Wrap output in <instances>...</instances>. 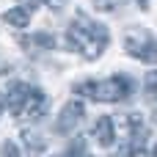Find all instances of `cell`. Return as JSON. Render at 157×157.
I'll return each instance as SVG.
<instances>
[{"label":"cell","instance_id":"cell-10","mask_svg":"<svg viewBox=\"0 0 157 157\" xmlns=\"http://www.w3.org/2000/svg\"><path fill=\"white\" fill-rule=\"evenodd\" d=\"M144 94H146L152 102H157V72H149V75L144 77Z\"/></svg>","mask_w":157,"mask_h":157},{"label":"cell","instance_id":"cell-18","mask_svg":"<svg viewBox=\"0 0 157 157\" xmlns=\"http://www.w3.org/2000/svg\"><path fill=\"white\" fill-rule=\"evenodd\" d=\"M152 157H157V144H155V152H152Z\"/></svg>","mask_w":157,"mask_h":157},{"label":"cell","instance_id":"cell-16","mask_svg":"<svg viewBox=\"0 0 157 157\" xmlns=\"http://www.w3.org/2000/svg\"><path fill=\"white\" fill-rule=\"evenodd\" d=\"M3 110H6V94L0 91V116H3Z\"/></svg>","mask_w":157,"mask_h":157},{"label":"cell","instance_id":"cell-15","mask_svg":"<svg viewBox=\"0 0 157 157\" xmlns=\"http://www.w3.org/2000/svg\"><path fill=\"white\" fill-rule=\"evenodd\" d=\"M41 3H47L50 8H63L66 6V0H41Z\"/></svg>","mask_w":157,"mask_h":157},{"label":"cell","instance_id":"cell-17","mask_svg":"<svg viewBox=\"0 0 157 157\" xmlns=\"http://www.w3.org/2000/svg\"><path fill=\"white\" fill-rule=\"evenodd\" d=\"M141 3V8H149V0H138Z\"/></svg>","mask_w":157,"mask_h":157},{"label":"cell","instance_id":"cell-7","mask_svg":"<svg viewBox=\"0 0 157 157\" xmlns=\"http://www.w3.org/2000/svg\"><path fill=\"white\" fill-rule=\"evenodd\" d=\"M28 91H30V86H25V83H11V86H8V91H3V94H6V105H8V110H11V113H17V110H19V105L25 102Z\"/></svg>","mask_w":157,"mask_h":157},{"label":"cell","instance_id":"cell-4","mask_svg":"<svg viewBox=\"0 0 157 157\" xmlns=\"http://www.w3.org/2000/svg\"><path fill=\"white\" fill-rule=\"evenodd\" d=\"M47 105H50L47 94H44V91H39V88H30V91H28V97H25V102L19 105V110H17L14 116H17V119H22V121H39V119L47 113Z\"/></svg>","mask_w":157,"mask_h":157},{"label":"cell","instance_id":"cell-14","mask_svg":"<svg viewBox=\"0 0 157 157\" xmlns=\"http://www.w3.org/2000/svg\"><path fill=\"white\" fill-rule=\"evenodd\" d=\"M39 3H41V0H22V8H25V11H30V14H33V8H36V6H39Z\"/></svg>","mask_w":157,"mask_h":157},{"label":"cell","instance_id":"cell-19","mask_svg":"<svg viewBox=\"0 0 157 157\" xmlns=\"http://www.w3.org/2000/svg\"><path fill=\"white\" fill-rule=\"evenodd\" d=\"M83 157H91V155H83Z\"/></svg>","mask_w":157,"mask_h":157},{"label":"cell","instance_id":"cell-11","mask_svg":"<svg viewBox=\"0 0 157 157\" xmlns=\"http://www.w3.org/2000/svg\"><path fill=\"white\" fill-rule=\"evenodd\" d=\"M33 41H36V44H41V47H50V50L55 47V39H52V36H47V33H36V36H33Z\"/></svg>","mask_w":157,"mask_h":157},{"label":"cell","instance_id":"cell-8","mask_svg":"<svg viewBox=\"0 0 157 157\" xmlns=\"http://www.w3.org/2000/svg\"><path fill=\"white\" fill-rule=\"evenodd\" d=\"M3 22H6V25H14V28H25V25L30 22V11H25L22 6L8 8V11L3 14Z\"/></svg>","mask_w":157,"mask_h":157},{"label":"cell","instance_id":"cell-3","mask_svg":"<svg viewBox=\"0 0 157 157\" xmlns=\"http://www.w3.org/2000/svg\"><path fill=\"white\" fill-rule=\"evenodd\" d=\"M124 50L144 63H157V39L146 30H130L124 39Z\"/></svg>","mask_w":157,"mask_h":157},{"label":"cell","instance_id":"cell-6","mask_svg":"<svg viewBox=\"0 0 157 157\" xmlns=\"http://www.w3.org/2000/svg\"><path fill=\"white\" fill-rule=\"evenodd\" d=\"M94 138L99 146H113V138H116V127H113V119L110 116H99L94 121Z\"/></svg>","mask_w":157,"mask_h":157},{"label":"cell","instance_id":"cell-12","mask_svg":"<svg viewBox=\"0 0 157 157\" xmlns=\"http://www.w3.org/2000/svg\"><path fill=\"white\" fill-rule=\"evenodd\" d=\"M3 157H19V149H17V144L6 141V144H3Z\"/></svg>","mask_w":157,"mask_h":157},{"label":"cell","instance_id":"cell-9","mask_svg":"<svg viewBox=\"0 0 157 157\" xmlns=\"http://www.w3.org/2000/svg\"><path fill=\"white\" fill-rule=\"evenodd\" d=\"M22 138H25V149H28L30 157H39L44 152V141H41L36 132H22Z\"/></svg>","mask_w":157,"mask_h":157},{"label":"cell","instance_id":"cell-5","mask_svg":"<svg viewBox=\"0 0 157 157\" xmlns=\"http://www.w3.org/2000/svg\"><path fill=\"white\" fill-rule=\"evenodd\" d=\"M83 116H86V105H83L80 99L66 102V105H63V110L58 113L55 132H58V135H69V132H75V130H77V124L83 121Z\"/></svg>","mask_w":157,"mask_h":157},{"label":"cell","instance_id":"cell-1","mask_svg":"<svg viewBox=\"0 0 157 157\" xmlns=\"http://www.w3.org/2000/svg\"><path fill=\"white\" fill-rule=\"evenodd\" d=\"M66 47L80 52L86 61H97L108 47V28L94 22L86 14H77L66 30Z\"/></svg>","mask_w":157,"mask_h":157},{"label":"cell","instance_id":"cell-13","mask_svg":"<svg viewBox=\"0 0 157 157\" xmlns=\"http://www.w3.org/2000/svg\"><path fill=\"white\" fill-rule=\"evenodd\" d=\"M119 6V0H97V8H102V11H113Z\"/></svg>","mask_w":157,"mask_h":157},{"label":"cell","instance_id":"cell-2","mask_svg":"<svg viewBox=\"0 0 157 157\" xmlns=\"http://www.w3.org/2000/svg\"><path fill=\"white\" fill-rule=\"evenodd\" d=\"M75 91L83 94V97H91L97 102H121V99L130 97L132 83H130L127 75H116V77H108L102 83H77Z\"/></svg>","mask_w":157,"mask_h":157}]
</instances>
